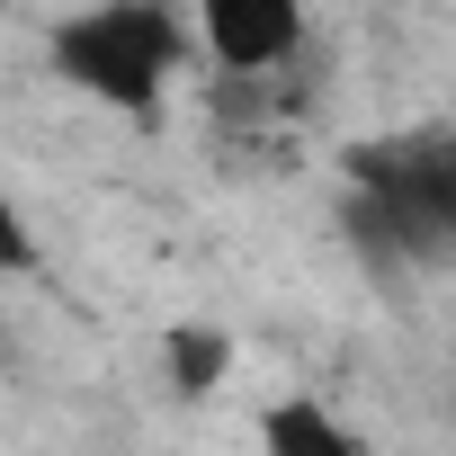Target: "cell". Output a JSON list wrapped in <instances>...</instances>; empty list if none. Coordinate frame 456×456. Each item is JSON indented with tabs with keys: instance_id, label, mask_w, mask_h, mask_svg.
Instances as JSON below:
<instances>
[{
	"instance_id": "1",
	"label": "cell",
	"mask_w": 456,
	"mask_h": 456,
	"mask_svg": "<svg viewBox=\"0 0 456 456\" xmlns=\"http://www.w3.org/2000/svg\"><path fill=\"white\" fill-rule=\"evenodd\" d=\"M349 242L385 287L456 269V126H403L349 143Z\"/></svg>"
},
{
	"instance_id": "2",
	"label": "cell",
	"mask_w": 456,
	"mask_h": 456,
	"mask_svg": "<svg viewBox=\"0 0 456 456\" xmlns=\"http://www.w3.org/2000/svg\"><path fill=\"white\" fill-rule=\"evenodd\" d=\"M188 54H197V28L179 0H90V10H63L45 28V72L72 99L134 117V126H161Z\"/></svg>"
},
{
	"instance_id": "3",
	"label": "cell",
	"mask_w": 456,
	"mask_h": 456,
	"mask_svg": "<svg viewBox=\"0 0 456 456\" xmlns=\"http://www.w3.org/2000/svg\"><path fill=\"white\" fill-rule=\"evenodd\" d=\"M188 28L224 81H278L314 45V0H188Z\"/></svg>"
},
{
	"instance_id": "4",
	"label": "cell",
	"mask_w": 456,
	"mask_h": 456,
	"mask_svg": "<svg viewBox=\"0 0 456 456\" xmlns=\"http://www.w3.org/2000/svg\"><path fill=\"white\" fill-rule=\"evenodd\" d=\"M260 438L278 447V456H358L367 438H358V420H340L331 403H314V394H287V403H269L260 411Z\"/></svg>"
},
{
	"instance_id": "5",
	"label": "cell",
	"mask_w": 456,
	"mask_h": 456,
	"mask_svg": "<svg viewBox=\"0 0 456 456\" xmlns=\"http://www.w3.org/2000/svg\"><path fill=\"white\" fill-rule=\"evenodd\" d=\"M161 376H170V394H215L233 376V340L215 322H179V331H161Z\"/></svg>"
},
{
	"instance_id": "6",
	"label": "cell",
	"mask_w": 456,
	"mask_h": 456,
	"mask_svg": "<svg viewBox=\"0 0 456 456\" xmlns=\"http://www.w3.org/2000/svg\"><path fill=\"white\" fill-rule=\"evenodd\" d=\"M45 269V242H37V224L19 206V188L0 179V278H37Z\"/></svg>"
}]
</instances>
